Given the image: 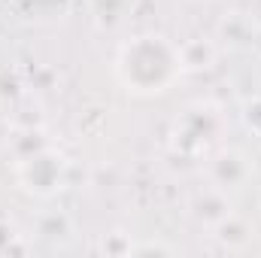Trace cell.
Listing matches in <instances>:
<instances>
[{"label":"cell","instance_id":"cell-4","mask_svg":"<svg viewBox=\"0 0 261 258\" xmlns=\"http://www.w3.org/2000/svg\"><path fill=\"white\" fill-rule=\"evenodd\" d=\"M206 173H210V186H216L219 192H231V189H240L246 179H249V161L240 155V152H231V149H216L210 158H206Z\"/></svg>","mask_w":261,"mask_h":258},{"label":"cell","instance_id":"cell-5","mask_svg":"<svg viewBox=\"0 0 261 258\" xmlns=\"http://www.w3.org/2000/svg\"><path fill=\"white\" fill-rule=\"evenodd\" d=\"M213 231H216V237L225 243V246H246L249 240H252V231H249V225L240 219V216H234V213H228L225 219H219L216 225H213Z\"/></svg>","mask_w":261,"mask_h":258},{"label":"cell","instance_id":"cell-2","mask_svg":"<svg viewBox=\"0 0 261 258\" xmlns=\"http://www.w3.org/2000/svg\"><path fill=\"white\" fill-rule=\"evenodd\" d=\"M225 116L216 104H192L170 125V149L186 158H210L225 137Z\"/></svg>","mask_w":261,"mask_h":258},{"label":"cell","instance_id":"cell-1","mask_svg":"<svg viewBox=\"0 0 261 258\" xmlns=\"http://www.w3.org/2000/svg\"><path fill=\"white\" fill-rule=\"evenodd\" d=\"M116 82L130 97H161L167 94L186 73L182 52L173 40L161 34H140L130 37L116 55Z\"/></svg>","mask_w":261,"mask_h":258},{"label":"cell","instance_id":"cell-3","mask_svg":"<svg viewBox=\"0 0 261 258\" xmlns=\"http://www.w3.org/2000/svg\"><path fill=\"white\" fill-rule=\"evenodd\" d=\"M15 173H18V183H21L24 192L37 194V197H52L55 192L64 189L67 164L55 149L40 146V149H34L31 155H24L18 161Z\"/></svg>","mask_w":261,"mask_h":258}]
</instances>
